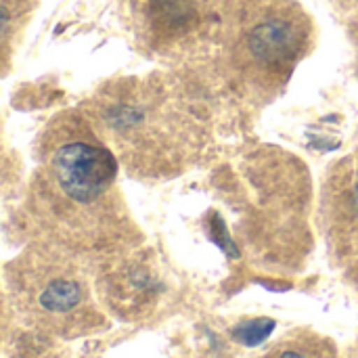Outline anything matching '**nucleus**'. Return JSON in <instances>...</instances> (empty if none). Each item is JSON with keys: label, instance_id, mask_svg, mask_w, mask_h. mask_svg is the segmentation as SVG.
Returning <instances> with one entry per match:
<instances>
[{"label": "nucleus", "instance_id": "8", "mask_svg": "<svg viewBox=\"0 0 358 358\" xmlns=\"http://www.w3.org/2000/svg\"><path fill=\"white\" fill-rule=\"evenodd\" d=\"M273 329H275V321H271V319H256V321L239 323L233 329V336H235V340H239L245 346H256V344L264 342L271 336Z\"/></svg>", "mask_w": 358, "mask_h": 358}, {"label": "nucleus", "instance_id": "6", "mask_svg": "<svg viewBox=\"0 0 358 358\" xmlns=\"http://www.w3.org/2000/svg\"><path fill=\"white\" fill-rule=\"evenodd\" d=\"M329 237L342 250H358V153L336 164L323 187Z\"/></svg>", "mask_w": 358, "mask_h": 358}, {"label": "nucleus", "instance_id": "2", "mask_svg": "<svg viewBox=\"0 0 358 358\" xmlns=\"http://www.w3.org/2000/svg\"><path fill=\"white\" fill-rule=\"evenodd\" d=\"M82 113L117 162L138 178L187 172L210 141L208 111L168 76L113 80L88 99Z\"/></svg>", "mask_w": 358, "mask_h": 358}, {"label": "nucleus", "instance_id": "5", "mask_svg": "<svg viewBox=\"0 0 358 358\" xmlns=\"http://www.w3.org/2000/svg\"><path fill=\"white\" fill-rule=\"evenodd\" d=\"M222 0H134L136 25L153 48L210 44Z\"/></svg>", "mask_w": 358, "mask_h": 358}, {"label": "nucleus", "instance_id": "7", "mask_svg": "<svg viewBox=\"0 0 358 358\" xmlns=\"http://www.w3.org/2000/svg\"><path fill=\"white\" fill-rule=\"evenodd\" d=\"M264 358H334V352L319 338L298 336V338L281 342Z\"/></svg>", "mask_w": 358, "mask_h": 358}, {"label": "nucleus", "instance_id": "3", "mask_svg": "<svg viewBox=\"0 0 358 358\" xmlns=\"http://www.w3.org/2000/svg\"><path fill=\"white\" fill-rule=\"evenodd\" d=\"M315 25L296 0H222L210 46L241 94L266 101L313 50Z\"/></svg>", "mask_w": 358, "mask_h": 358}, {"label": "nucleus", "instance_id": "4", "mask_svg": "<svg viewBox=\"0 0 358 358\" xmlns=\"http://www.w3.org/2000/svg\"><path fill=\"white\" fill-rule=\"evenodd\" d=\"M19 308L59 334H76L94 323L90 292L84 277L67 260L31 254L15 273Z\"/></svg>", "mask_w": 358, "mask_h": 358}, {"label": "nucleus", "instance_id": "1", "mask_svg": "<svg viewBox=\"0 0 358 358\" xmlns=\"http://www.w3.org/2000/svg\"><path fill=\"white\" fill-rule=\"evenodd\" d=\"M117 157L82 111L48 122L36 147L27 208L59 243L111 245L130 229Z\"/></svg>", "mask_w": 358, "mask_h": 358}]
</instances>
